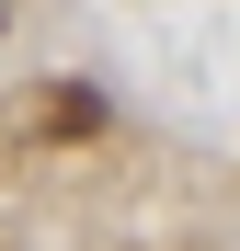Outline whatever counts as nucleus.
<instances>
[{"mask_svg": "<svg viewBox=\"0 0 240 251\" xmlns=\"http://www.w3.org/2000/svg\"><path fill=\"white\" fill-rule=\"evenodd\" d=\"M12 137H46V149H69V137H103V92H34V103L12 114Z\"/></svg>", "mask_w": 240, "mask_h": 251, "instance_id": "obj_1", "label": "nucleus"}]
</instances>
